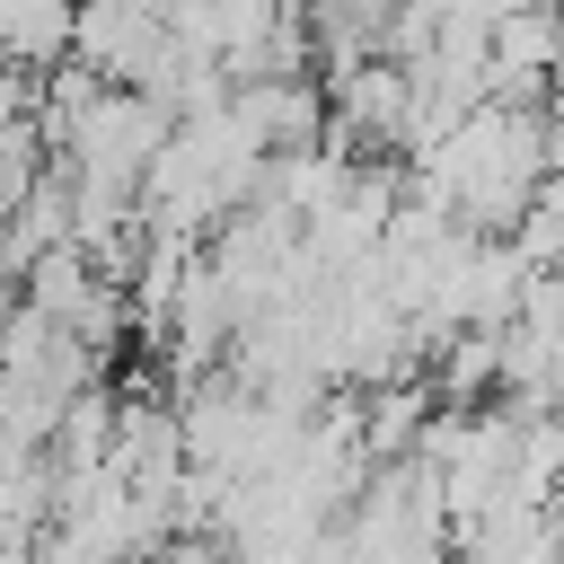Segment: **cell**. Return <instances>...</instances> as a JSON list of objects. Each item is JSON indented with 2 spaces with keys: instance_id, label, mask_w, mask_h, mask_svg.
<instances>
[{
  "instance_id": "obj_1",
  "label": "cell",
  "mask_w": 564,
  "mask_h": 564,
  "mask_svg": "<svg viewBox=\"0 0 564 564\" xmlns=\"http://www.w3.org/2000/svg\"><path fill=\"white\" fill-rule=\"evenodd\" d=\"M546 167H555L546 115L485 97V106L432 150V194H441V212H458V220H476V229H520V220L538 212V194H546Z\"/></svg>"
}]
</instances>
